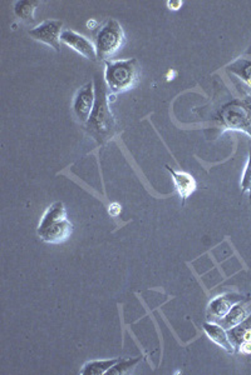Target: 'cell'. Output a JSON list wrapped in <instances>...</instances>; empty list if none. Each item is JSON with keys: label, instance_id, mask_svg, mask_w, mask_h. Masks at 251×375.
I'll use <instances>...</instances> for the list:
<instances>
[{"label": "cell", "instance_id": "cell-1", "mask_svg": "<svg viewBox=\"0 0 251 375\" xmlns=\"http://www.w3.org/2000/svg\"><path fill=\"white\" fill-rule=\"evenodd\" d=\"M94 105L84 128L99 145H104L115 138L118 133V127L109 105L108 88L104 79L99 76L94 79Z\"/></svg>", "mask_w": 251, "mask_h": 375}, {"label": "cell", "instance_id": "cell-2", "mask_svg": "<svg viewBox=\"0 0 251 375\" xmlns=\"http://www.w3.org/2000/svg\"><path fill=\"white\" fill-rule=\"evenodd\" d=\"M213 120L216 123L218 133L226 130L242 132L251 138V96L231 98L221 104L213 114Z\"/></svg>", "mask_w": 251, "mask_h": 375}, {"label": "cell", "instance_id": "cell-3", "mask_svg": "<svg viewBox=\"0 0 251 375\" xmlns=\"http://www.w3.org/2000/svg\"><path fill=\"white\" fill-rule=\"evenodd\" d=\"M73 224L67 218V209L62 202H55L44 212L39 221V239L50 244H60L71 236Z\"/></svg>", "mask_w": 251, "mask_h": 375}, {"label": "cell", "instance_id": "cell-4", "mask_svg": "<svg viewBox=\"0 0 251 375\" xmlns=\"http://www.w3.org/2000/svg\"><path fill=\"white\" fill-rule=\"evenodd\" d=\"M104 81L108 88L109 97L130 91L140 78V64L136 58L122 60H106Z\"/></svg>", "mask_w": 251, "mask_h": 375}, {"label": "cell", "instance_id": "cell-5", "mask_svg": "<svg viewBox=\"0 0 251 375\" xmlns=\"http://www.w3.org/2000/svg\"><path fill=\"white\" fill-rule=\"evenodd\" d=\"M125 40V32L121 23L113 18L106 21L102 27L99 28L94 40L97 59L102 62L109 60V58H112L123 47Z\"/></svg>", "mask_w": 251, "mask_h": 375}, {"label": "cell", "instance_id": "cell-6", "mask_svg": "<svg viewBox=\"0 0 251 375\" xmlns=\"http://www.w3.org/2000/svg\"><path fill=\"white\" fill-rule=\"evenodd\" d=\"M62 28H63L62 21L47 19L37 27L30 29L28 32V35L37 42L47 44L50 48L55 49L57 53H60V35L63 33Z\"/></svg>", "mask_w": 251, "mask_h": 375}, {"label": "cell", "instance_id": "cell-7", "mask_svg": "<svg viewBox=\"0 0 251 375\" xmlns=\"http://www.w3.org/2000/svg\"><path fill=\"white\" fill-rule=\"evenodd\" d=\"M94 99H96V93H94V83L93 81H89L77 91L72 108H73V112H74V115H76L79 123L84 124V125L87 123L93 110Z\"/></svg>", "mask_w": 251, "mask_h": 375}, {"label": "cell", "instance_id": "cell-8", "mask_svg": "<svg viewBox=\"0 0 251 375\" xmlns=\"http://www.w3.org/2000/svg\"><path fill=\"white\" fill-rule=\"evenodd\" d=\"M241 301H244V296L236 294V293L218 295L208 303V311H206L208 322H218L220 319H223L231 311L233 306Z\"/></svg>", "mask_w": 251, "mask_h": 375}, {"label": "cell", "instance_id": "cell-9", "mask_svg": "<svg viewBox=\"0 0 251 375\" xmlns=\"http://www.w3.org/2000/svg\"><path fill=\"white\" fill-rule=\"evenodd\" d=\"M60 42L66 44L67 47L73 49L77 53L81 54L86 59L91 60V62L99 60L94 44L78 33L69 30V29L63 30L60 35Z\"/></svg>", "mask_w": 251, "mask_h": 375}, {"label": "cell", "instance_id": "cell-10", "mask_svg": "<svg viewBox=\"0 0 251 375\" xmlns=\"http://www.w3.org/2000/svg\"><path fill=\"white\" fill-rule=\"evenodd\" d=\"M167 172L171 174V178L175 184L176 190L180 195L181 200H182V205H185L186 200L195 193L196 190L197 184L195 178L192 177L191 174L186 172H177L175 169H172L171 166H166Z\"/></svg>", "mask_w": 251, "mask_h": 375}, {"label": "cell", "instance_id": "cell-11", "mask_svg": "<svg viewBox=\"0 0 251 375\" xmlns=\"http://www.w3.org/2000/svg\"><path fill=\"white\" fill-rule=\"evenodd\" d=\"M226 71L238 76L251 89V45L245 53L241 54L234 62L226 65Z\"/></svg>", "mask_w": 251, "mask_h": 375}, {"label": "cell", "instance_id": "cell-12", "mask_svg": "<svg viewBox=\"0 0 251 375\" xmlns=\"http://www.w3.org/2000/svg\"><path fill=\"white\" fill-rule=\"evenodd\" d=\"M202 329L208 335V339L218 345L220 348L224 349L226 353H235L234 345L230 342L228 330L225 328L221 327L218 323L208 322L202 325Z\"/></svg>", "mask_w": 251, "mask_h": 375}, {"label": "cell", "instance_id": "cell-13", "mask_svg": "<svg viewBox=\"0 0 251 375\" xmlns=\"http://www.w3.org/2000/svg\"><path fill=\"white\" fill-rule=\"evenodd\" d=\"M230 342L234 345L235 352H238L244 343H251V314L238 324L236 327L228 330Z\"/></svg>", "mask_w": 251, "mask_h": 375}, {"label": "cell", "instance_id": "cell-14", "mask_svg": "<svg viewBox=\"0 0 251 375\" xmlns=\"http://www.w3.org/2000/svg\"><path fill=\"white\" fill-rule=\"evenodd\" d=\"M242 303H244V301L238 303L236 306H233L231 311H230L223 319H220V321L215 323L220 324V325L225 328L226 330H229L231 328L236 327L238 324H240V323L245 319L246 316H247V311H246V308H244V304H242Z\"/></svg>", "mask_w": 251, "mask_h": 375}, {"label": "cell", "instance_id": "cell-15", "mask_svg": "<svg viewBox=\"0 0 251 375\" xmlns=\"http://www.w3.org/2000/svg\"><path fill=\"white\" fill-rule=\"evenodd\" d=\"M40 1L37 0H18L14 3V14L26 23L34 22V11L38 8Z\"/></svg>", "mask_w": 251, "mask_h": 375}, {"label": "cell", "instance_id": "cell-16", "mask_svg": "<svg viewBox=\"0 0 251 375\" xmlns=\"http://www.w3.org/2000/svg\"><path fill=\"white\" fill-rule=\"evenodd\" d=\"M120 359L121 358H117V359L92 360V362H88V363L83 365V368L79 373L82 375L107 374V371Z\"/></svg>", "mask_w": 251, "mask_h": 375}, {"label": "cell", "instance_id": "cell-17", "mask_svg": "<svg viewBox=\"0 0 251 375\" xmlns=\"http://www.w3.org/2000/svg\"><path fill=\"white\" fill-rule=\"evenodd\" d=\"M141 362L140 358H121L111 369L107 371L109 375H121L130 373L138 363Z\"/></svg>", "mask_w": 251, "mask_h": 375}, {"label": "cell", "instance_id": "cell-18", "mask_svg": "<svg viewBox=\"0 0 251 375\" xmlns=\"http://www.w3.org/2000/svg\"><path fill=\"white\" fill-rule=\"evenodd\" d=\"M246 192H249V195H250L251 205V149L249 151L245 169H244V174H242V179H241V194H245Z\"/></svg>", "mask_w": 251, "mask_h": 375}, {"label": "cell", "instance_id": "cell-19", "mask_svg": "<svg viewBox=\"0 0 251 375\" xmlns=\"http://www.w3.org/2000/svg\"><path fill=\"white\" fill-rule=\"evenodd\" d=\"M121 212H122L121 204L112 203L109 205L108 213L111 217H115L116 218V217H118L121 214Z\"/></svg>", "mask_w": 251, "mask_h": 375}, {"label": "cell", "instance_id": "cell-20", "mask_svg": "<svg viewBox=\"0 0 251 375\" xmlns=\"http://www.w3.org/2000/svg\"><path fill=\"white\" fill-rule=\"evenodd\" d=\"M238 353L244 354V355H250L251 354V343H244L241 345Z\"/></svg>", "mask_w": 251, "mask_h": 375}, {"label": "cell", "instance_id": "cell-21", "mask_svg": "<svg viewBox=\"0 0 251 375\" xmlns=\"http://www.w3.org/2000/svg\"><path fill=\"white\" fill-rule=\"evenodd\" d=\"M167 4H169V9L177 11V9H180L181 6H182V1H169Z\"/></svg>", "mask_w": 251, "mask_h": 375}, {"label": "cell", "instance_id": "cell-22", "mask_svg": "<svg viewBox=\"0 0 251 375\" xmlns=\"http://www.w3.org/2000/svg\"><path fill=\"white\" fill-rule=\"evenodd\" d=\"M93 25H97V22H94V21H93V22L87 23V27H89V29H92L91 27H93Z\"/></svg>", "mask_w": 251, "mask_h": 375}]
</instances>
